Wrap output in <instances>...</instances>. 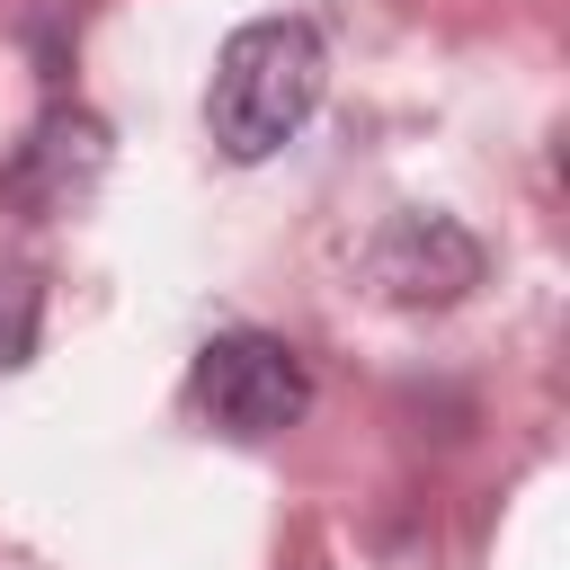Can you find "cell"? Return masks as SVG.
I'll return each instance as SVG.
<instances>
[{
  "label": "cell",
  "instance_id": "6da1fadb",
  "mask_svg": "<svg viewBox=\"0 0 570 570\" xmlns=\"http://www.w3.org/2000/svg\"><path fill=\"white\" fill-rule=\"evenodd\" d=\"M321 36L312 18H249L205 89V125L232 160H267L285 134H303V116L321 107Z\"/></svg>",
  "mask_w": 570,
  "mask_h": 570
},
{
  "label": "cell",
  "instance_id": "7a4b0ae2",
  "mask_svg": "<svg viewBox=\"0 0 570 570\" xmlns=\"http://www.w3.org/2000/svg\"><path fill=\"white\" fill-rule=\"evenodd\" d=\"M196 410L223 428V436H285L303 410H312V374L285 338L267 330H223L205 356H196Z\"/></svg>",
  "mask_w": 570,
  "mask_h": 570
},
{
  "label": "cell",
  "instance_id": "3957f363",
  "mask_svg": "<svg viewBox=\"0 0 570 570\" xmlns=\"http://www.w3.org/2000/svg\"><path fill=\"white\" fill-rule=\"evenodd\" d=\"M374 285L392 303H454V294L481 285V240L445 214H401L374 240Z\"/></svg>",
  "mask_w": 570,
  "mask_h": 570
},
{
  "label": "cell",
  "instance_id": "277c9868",
  "mask_svg": "<svg viewBox=\"0 0 570 570\" xmlns=\"http://www.w3.org/2000/svg\"><path fill=\"white\" fill-rule=\"evenodd\" d=\"M98 169H107V125L98 116H45L36 125V142L18 151V169H9V196L27 205V214H71L89 187H98Z\"/></svg>",
  "mask_w": 570,
  "mask_h": 570
},
{
  "label": "cell",
  "instance_id": "5b68a950",
  "mask_svg": "<svg viewBox=\"0 0 570 570\" xmlns=\"http://www.w3.org/2000/svg\"><path fill=\"white\" fill-rule=\"evenodd\" d=\"M36 321H45V285L27 258H0V374L36 356Z\"/></svg>",
  "mask_w": 570,
  "mask_h": 570
}]
</instances>
